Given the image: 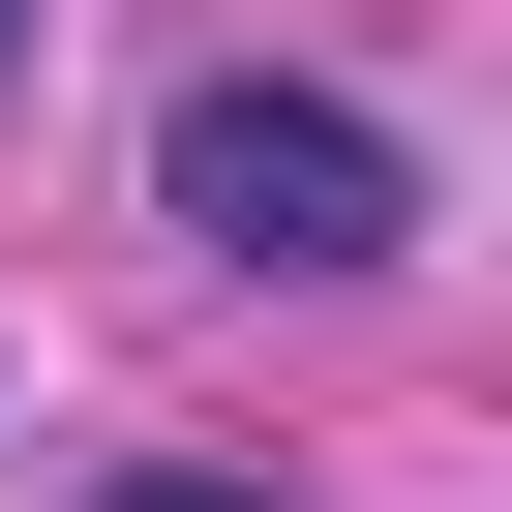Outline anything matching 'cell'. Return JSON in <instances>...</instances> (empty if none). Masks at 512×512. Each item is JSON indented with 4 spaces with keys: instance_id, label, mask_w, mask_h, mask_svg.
<instances>
[{
    "instance_id": "cell-1",
    "label": "cell",
    "mask_w": 512,
    "mask_h": 512,
    "mask_svg": "<svg viewBox=\"0 0 512 512\" xmlns=\"http://www.w3.org/2000/svg\"><path fill=\"white\" fill-rule=\"evenodd\" d=\"M181 241H241V272H392L422 241V151L362 121V91H181Z\"/></svg>"
},
{
    "instance_id": "cell-2",
    "label": "cell",
    "mask_w": 512,
    "mask_h": 512,
    "mask_svg": "<svg viewBox=\"0 0 512 512\" xmlns=\"http://www.w3.org/2000/svg\"><path fill=\"white\" fill-rule=\"evenodd\" d=\"M91 512H272V482H91Z\"/></svg>"
},
{
    "instance_id": "cell-3",
    "label": "cell",
    "mask_w": 512,
    "mask_h": 512,
    "mask_svg": "<svg viewBox=\"0 0 512 512\" xmlns=\"http://www.w3.org/2000/svg\"><path fill=\"white\" fill-rule=\"evenodd\" d=\"M0 31H31V0H0Z\"/></svg>"
}]
</instances>
